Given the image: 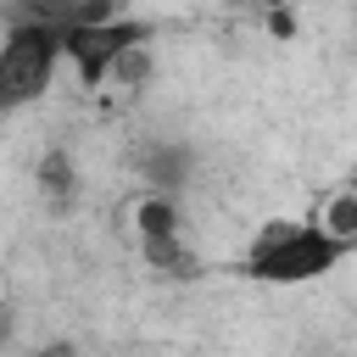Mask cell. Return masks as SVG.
Masks as SVG:
<instances>
[{
  "mask_svg": "<svg viewBox=\"0 0 357 357\" xmlns=\"http://www.w3.org/2000/svg\"><path fill=\"white\" fill-rule=\"evenodd\" d=\"M268 28H273L279 39H296V17H290V6H279V11H268Z\"/></svg>",
  "mask_w": 357,
  "mask_h": 357,
  "instance_id": "cell-11",
  "label": "cell"
},
{
  "mask_svg": "<svg viewBox=\"0 0 357 357\" xmlns=\"http://www.w3.org/2000/svg\"><path fill=\"white\" fill-rule=\"evenodd\" d=\"M351 251H357V245L335 240L318 218H268V223L251 229L234 273L251 279V284H279V290H290V284L329 279Z\"/></svg>",
  "mask_w": 357,
  "mask_h": 357,
  "instance_id": "cell-1",
  "label": "cell"
},
{
  "mask_svg": "<svg viewBox=\"0 0 357 357\" xmlns=\"http://www.w3.org/2000/svg\"><path fill=\"white\" fill-rule=\"evenodd\" d=\"M190 234V212H184V195H156V190H139L134 201V240H184Z\"/></svg>",
  "mask_w": 357,
  "mask_h": 357,
  "instance_id": "cell-6",
  "label": "cell"
},
{
  "mask_svg": "<svg viewBox=\"0 0 357 357\" xmlns=\"http://www.w3.org/2000/svg\"><path fill=\"white\" fill-rule=\"evenodd\" d=\"M33 184H39V201L45 212H73L78 195H84V173H78V156L67 145H45V156L33 162Z\"/></svg>",
  "mask_w": 357,
  "mask_h": 357,
  "instance_id": "cell-5",
  "label": "cell"
},
{
  "mask_svg": "<svg viewBox=\"0 0 357 357\" xmlns=\"http://www.w3.org/2000/svg\"><path fill=\"white\" fill-rule=\"evenodd\" d=\"M28 357H84V351H78V340H61V335H56V340H39Z\"/></svg>",
  "mask_w": 357,
  "mask_h": 357,
  "instance_id": "cell-10",
  "label": "cell"
},
{
  "mask_svg": "<svg viewBox=\"0 0 357 357\" xmlns=\"http://www.w3.org/2000/svg\"><path fill=\"white\" fill-rule=\"evenodd\" d=\"M128 173L139 178V190L184 195L201 173V145L190 134H139L128 145Z\"/></svg>",
  "mask_w": 357,
  "mask_h": 357,
  "instance_id": "cell-4",
  "label": "cell"
},
{
  "mask_svg": "<svg viewBox=\"0 0 357 357\" xmlns=\"http://www.w3.org/2000/svg\"><path fill=\"white\" fill-rule=\"evenodd\" d=\"M156 39V28L145 17H117V22H89V28H67V73L78 89H100L112 84V67L128 45Z\"/></svg>",
  "mask_w": 357,
  "mask_h": 357,
  "instance_id": "cell-3",
  "label": "cell"
},
{
  "mask_svg": "<svg viewBox=\"0 0 357 357\" xmlns=\"http://www.w3.org/2000/svg\"><path fill=\"white\" fill-rule=\"evenodd\" d=\"M156 39H145V45H128L123 56H117V67H112V89H123V95H139V89H151L156 84Z\"/></svg>",
  "mask_w": 357,
  "mask_h": 357,
  "instance_id": "cell-8",
  "label": "cell"
},
{
  "mask_svg": "<svg viewBox=\"0 0 357 357\" xmlns=\"http://www.w3.org/2000/svg\"><path fill=\"white\" fill-rule=\"evenodd\" d=\"M335 240H346V245H357V184H340V190H329L324 201H318V212H312Z\"/></svg>",
  "mask_w": 357,
  "mask_h": 357,
  "instance_id": "cell-9",
  "label": "cell"
},
{
  "mask_svg": "<svg viewBox=\"0 0 357 357\" xmlns=\"http://www.w3.org/2000/svg\"><path fill=\"white\" fill-rule=\"evenodd\" d=\"M324 357H346V351H324Z\"/></svg>",
  "mask_w": 357,
  "mask_h": 357,
  "instance_id": "cell-13",
  "label": "cell"
},
{
  "mask_svg": "<svg viewBox=\"0 0 357 357\" xmlns=\"http://www.w3.org/2000/svg\"><path fill=\"white\" fill-rule=\"evenodd\" d=\"M251 6H262V17H268V11H279V6H290V0H251Z\"/></svg>",
  "mask_w": 357,
  "mask_h": 357,
  "instance_id": "cell-12",
  "label": "cell"
},
{
  "mask_svg": "<svg viewBox=\"0 0 357 357\" xmlns=\"http://www.w3.org/2000/svg\"><path fill=\"white\" fill-rule=\"evenodd\" d=\"M61 67H67V33L61 28L6 22V45H0V106H6V117L39 106Z\"/></svg>",
  "mask_w": 357,
  "mask_h": 357,
  "instance_id": "cell-2",
  "label": "cell"
},
{
  "mask_svg": "<svg viewBox=\"0 0 357 357\" xmlns=\"http://www.w3.org/2000/svg\"><path fill=\"white\" fill-rule=\"evenodd\" d=\"M139 262L156 273V279H201V251L190 245V234L184 240H145L139 245Z\"/></svg>",
  "mask_w": 357,
  "mask_h": 357,
  "instance_id": "cell-7",
  "label": "cell"
}]
</instances>
